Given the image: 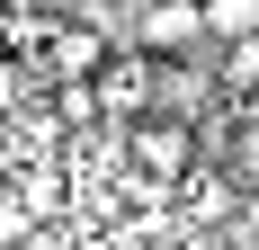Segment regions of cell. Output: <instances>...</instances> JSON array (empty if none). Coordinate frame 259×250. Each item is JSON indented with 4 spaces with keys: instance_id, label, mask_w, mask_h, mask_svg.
Wrapping results in <instances>:
<instances>
[{
    "instance_id": "6da1fadb",
    "label": "cell",
    "mask_w": 259,
    "mask_h": 250,
    "mask_svg": "<svg viewBox=\"0 0 259 250\" xmlns=\"http://www.w3.org/2000/svg\"><path fill=\"white\" fill-rule=\"evenodd\" d=\"M116 161H125V179L134 188H170L179 170H197V125H179V116H134V125H116Z\"/></svg>"
},
{
    "instance_id": "7a4b0ae2",
    "label": "cell",
    "mask_w": 259,
    "mask_h": 250,
    "mask_svg": "<svg viewBox=\"0 0 259 250\" xmlns=\"http://www.w3.org/2000/svg\"><path fill=\"white\" fill-rule=\"evenodd\" d=\"M116 45H134L143 63H188V54H206L197 0H134L125 27H116Z\"/></svg>"
},
{
    "instance_id": "3957f363",
    "label": "cell",
    "mask_w": 259,
    "mask_h": 250,
    "mask_svg": "<svg viewBox=\"0 0 259 250\" xmlns=\"http://www.w3.org/2000/svg\"><path fill=\"white\" fill-rule=\"evenodd\" d=\"M80 90H90V116H99V125H134V116H152V63H143L134 45H107V63L80 80Z\"/></svg>"
},
{
    "instance_id": "277c9868",
    "label": "cell",
    "mask_w": 259,
    "mask_h": 250,
    "mask_svg": "<svg viewBox=\"0 0 259 250\" xmlns=\"http://www.w3.org/2000/svg\"><path fill=\"white\" fill-rule=\"evenodd\" d=\"M107 45H116V36H107L99 18H54L45 45H36V80H45V90H80V80L107 63Z\"/></svg>"
},
{
    "instance_id": "5b68a950",
    "label": "cell",
    "mask_w": 259,
    "mask_h": 250,
    "mask_svg": "<svg viewBox=\"0 0 259 250\" xmlns=\"http://www.w3.org/2000/svg\"><path fill=\"white\" fill-rule=\"evenodd\" d=\"M197 27H206V45H241V36H259V0H197Z\"/></svg>"
}]
</instances>
